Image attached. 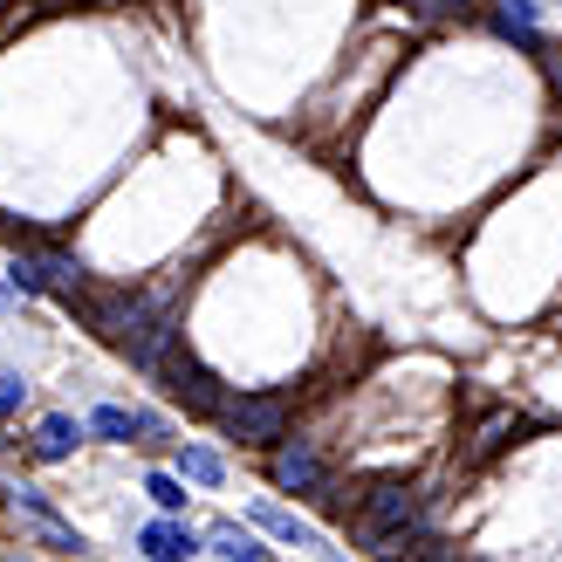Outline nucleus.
<instances>
[{"label":"nucleus","mask_w":562,"mask_h":562,"mask_svg":"<svg viewBox=\"0 0 562 562\" xmlns=\"http://www.w3.org/2000/svg\"><path fill=\"white\" fill-rule=\"evenodd\" d=\"M42 281H48V295H63L69 308L82 302V261L76 255H42Z\"/></svg>","instance_id":"7"},{"label":"nucleus","mask_w":562,"mask_h":562,"mask_svg":"<svg viewBox=\"0 0 562 562\" xmlns=\"http://www.w3.org/2000/svg\"><path fill=\"white\" fill-rule=\"evenodd\" d=\"M268 473H274V487H289V494H316L323 487V460H316L308 439H274Z\"/></svg>","instance_id":"3"},{"label":"nucleus","mask_w":562,"mask_h":562,"mask_svg":"<svg viewBox=\"0 0 562 562\" xmlns=\"http://www.w3.org/2000/svg\"><path fill=\"white\" fill-rule=\"evenodd\" d=\"M137 549L158 555V562H186V555H200V536H192L186 521H151L145 536H137Z\"/></svg>","instance_id":"5"},{"label":"nucleus","mask_w":562,"mask_h":562,"mask_svg":"<svg viewBox=\"0 0 562 562\" xmlns=\"http://www.w3.org/2000/svg\"><path fill=\"white\" fill-rule=\"evenodd\" d=\"M27 405V378L21 371H0V418H14Z\"/></svg>","instance_id":"14"},{"label":"nucleus","mask_w":562,"mask_h":562,"mask_svg":"<svg viewBox=\"0 0 562 562\" xmlns=\"http://www.w3.org/2000/svg\"><path fill=\"white\" fill-rule=\"evenodd\" d=\"M508 432H515V418L501 412V418H487V432H481V453H494V446H508Z\"/></svg>","instance_id":"15"},{"label":"nucleus","mask_w":562,"mask_h":562,"mask_svg":"<svg viewBox=\"0 0 562 562\" xmlns=\"http://www.w3.org/2000/svg\"><path fill=\"white\" fill-rule=\"evenodd\" d=\"M8 281H14L21 295H42V289H48V281H42V255H21V247H14V268H8Z\"/></svg>","instance_id":"12"},{"label":"nucleus","mask_w":562,"mask_h":562,"mask_svg":"<svg viewBox=\"0 0 562 562\" xmlns=\"http://www.w3.org/2000/svg\"><path fill=\"white\" fill-rule=\"evenodd\" d=\"M14 508H21L27 521H35V528H42V542H48V549H63V555H82V549H90V542H82L76 528H69L63 515H55V508H48V501H42L35 487H14Z\"/></svg>","instance_id":"4"},{"label":"nucleus","mask_w":562,"mask_h":562,"mask_svg":"<svg viewBox=\"0 0 562 562\" xmlns=\"http://www.w3.org/2000/svg\"><path fill=\"white\" fill-rule=\"evenodd\" d=\"M515 14H521V21H536V14H542V0H515Z\"/></svg>","instance_id":"17"},{"label":"nucleus","mask_w":562,"mask_h":562,"mask_svg":"<svg viewBox=\"0 0 562 562\" xmlns=\"http://www.w3.org/2000/svg\"><path fill=\"white\" fill-rule=\"evenodd\" d=\"M542 69H549V82L562 90V48H542Z\"/></svg>","instance_id":"16"},{"label":"nucleus","mask_w":562,"mask_h":562,"mask_svg":"<svg viewBox=\"0 0 562 562\" xmlns=\"http://www.w3.org/2000/svg\"><path fill=\"white\" fill-rule=\"evenodd\" d=\"M206 549H213V555H227V562H268V549L247 536V528H234V521H220L213 536H206Z\"/></svg>","instance_id":"8"},{"label":"nucleus","mask_w":562,"mask_h":562,"mask_svg":"<svg viewBox=\"0 0 562 562\" xmlns=\"http://www.w3.org/2000/svg\"><path fill=\"white\" fill-rule=\"evenodd\" d=\"M220 426H227L234 439H247V446H274L281 432H289V405L281 398H227L220 405Z\"/></svg>","instance_id":"2"},{"label":"nucleus","mask_w":562,"mask_h":562,"mask_svg":"<svg viewBox=\"0 0 562 562\" xmlns=\"http://www.w3.org/2000/svg\"><path fill=\"white\" fill-rule=\"evenodd\" d=\"M14 295H21V289H14V281H0V302H14Z\"/></svg>","instance_id":"18"},{"label":"nucleus","mask_w":562,"mask_h":562,"mask_svg":"<svg viewBox=\"0 0 562 562\" xmlns=\"http://www.w3.org/2000/svg\"><path fill=\"white\" fill-rule=\"evenodd\" d=\"M76 439H82V426L55 412V418H42V432H35V453H42V460H69V453H76Z\"/></svg>","instance_id":"9"},{"label":"nucleus","mask_w":562,"mask_h":562,"mask_svg":"<svg viewBox=\"0 0 562 562\" xmlns=\"http://www.w3.org/2000/svg\"><path fill=\"white\" fill-rule=\"evenodd\" d=\"M158 384L172 391V398H179L186 412H200V418H220V405H227V391H220V378H213V371H200V363H192V357H179V350L158 363Z\"/></svg>","instance_id":"1"},{"label":"nucleus","mask_w":562,"mask_h":562,"mask_svg":"<svg viewBox=\"0 0 562 562\" xmlns=\"http://www.w3.org/2000/svg\"><path fill=\"white\" fill-rule=\"evenodd\" d=\"M90 432H103V439H137L145 426H137V412H124V405H97L90 412Z\"/></svg>","instance_id":"11"},{"label":"nucleus","mask_w":562,"mask_h":562,"mask_svg":"<svg viewBox=\"0 0 562 562\" xmlns=\"http://www.w3.org/2000/svg\"><path fill=\"white\" fill-rule=\"evenodd\" d=\"M255 521L268 528L274 542H295V549H323V528H308V521H295L289 508H274V501H261V508H255Z\"/></svg>","instance_id":"6"},{"label":"nucleus","mask_w":562,"mask_h":562,"mask_svg":"<svg viewBox=\"0 0 562 562\" xmlns=\"http://www.w3.org/2000/svg\"><path fill=\"white\" fill-rule=\"evenodd\" d=\"M179 473H186V481H200V487H220V481H227L220 453H206V446H186V453H179Z\"/></svg>","instance_id":"10"},{"label":"nucleus","mask_w":562,"mask_h":562,"mask_svg":"<svg viewBox=\"0 0 562 562\" xmlns=\"http://www.w3.org/2000/svg\"><path fill=\"white\" fill-rule=\"evenodd\" d=\"M145 494L158 501V508H165V515H179V508H186V487L172 481V473H151V481H145Z\"/></svg>","instance_id":"13"}]
</instances>
